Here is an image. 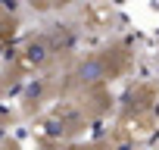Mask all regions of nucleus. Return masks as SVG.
<instances>
[{"instance_id":"nucleus-1","label":"nucleus","mask_w":159,"mask_h":150,"mask_svg":"<svg viewBox=\"0 0 159 150\" xmlns=\"http://www.w3.org/2000/svg\"><path fill=\"white\" fill-rule=\"evenodd\" d=\"M75 75H78V82H81V85H94V82H100V78L109 75V63H106L103 56H91V59H84L81 66L75 69Z\"/></svg>"},{"instance_id":"nucleus-2","label":"nucleus","mask_w":159,"mask_h":150,"mask_svg":"<svg viewBox=\"0 0 159 150\" xmlns=\"http://www.w3.org/2000/svg\"><path fill=\"white\" fill-rule=\"evenodd\" d=\"M13 31H16V16H13L10 10L0 7V44L10 41V35H13Z\"/></svg>"},{"instance_id":"nucleus-3","label":"nucleus","mask_w":159,"mask_h":150,"mask_svg":"<svg viewBox=\"0 0 159 150\" xmlns=\"http://www.w3.org/2000/svg\"><path fill=\"white\" fill-rule=\"evenodd\" d=\"M0 150H22V147H19V141H13V138H0Z\"/></svg>"},{"instance_id":"nucleus-4","label":"nucleus","mask_w":159,"mask_h":150,"mask_svg":"<svg viewBox=\"0 0 159 150\" xmlns=\"http://www.w3.org/2000/svg\"><path fill=\"white\" fill-rule=\"evenodd\" d=\"M69 150H91V147H69Z\"/></svg>"}]
</instances>
